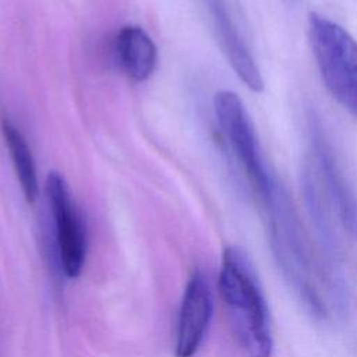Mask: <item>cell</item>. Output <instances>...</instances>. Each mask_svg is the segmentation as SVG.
Segmentation results:
<instances>
[{"label":"cell","instance_id":"5","mask_svg":"<svg viewBox=\"0 0 357 357\" xmlns=\"http://www.w3.org/2000/svg\"><path fill=\"white\" fill-rule=\"evenodd\" d=\"M213 297L204 273L195 272L183 293L176 328V357H194L209 331Z\"/></svg>","mask_w":357,"mask_h":357},{"label":"cell","instance_id":"4","mask_svg":"<svg viewBox=\"0 0 357 357\" xmlns=\"http://www.w3.org/2000/svg\"><path fill=\"white\" fill-rule=\"evenodd\" d=\"M45 188L53 219L60 266L67 278H78L85 265L88 248L84 218L63 174L49 172Z\"/></svg>","mask_w":357,"mask_h":357},{"label":"cell","instance_id":"1","mask_svg":"<svg viewBox=\"0 0 357 357\" xmlns=\"http://www.w3.org/2000/svg\"><path fill=\"white\" fill-rule=\"evenodd\" d=\"M219 293L244 356L271 357L273 337L268 307L248 259L236 247L223 251Z\"/></svg>","mask_w":357,"mask_h":357},{"label":"cell","instance_id":"6","mask_svg":"<svg viewBox=\"0 0 357 357\" xmlns=\"http://www.w3.org/2000/svg\"><path fill=\"white\" fill-rule=\"evenodd\" d=\"M208 7L215 25L220 46L236 71L237 77L254 92L264 89L261 71L244 43L236 24L233 22L225 3L222 0H208Z\"/></svg>","mask_w":357,"mask_h":357},{"label":"cell","instance_id":"2","mask_svg":"<svg viewBox=\"0 0 357 357\" xmlns=\"http://www.w3.org/2000/svg\"><path fill=\"white\" fill-rule=\"evenodd\" d=\"M308 42L331 96L357 121V40L337 22L311 13Z\"/></svg>","mask_w":357,"mask_h":357},{"label":"cell","instance_id":"3","mask_svg":"<svg viewBox=\"0 0 357 357\" xmlns=\"http://www.w3.org/2000/svg\"><path fill=\"white\" fill-rule=\"evenodd\" d=\"M213 109L222 132L258 202L272 199L282 190L265 160L254 123L243 100L236 92L219 91L213 98Z\"/></svg>","mask_w":357,"mask_h":357},{"label":"cell","instance_id":"8","mask_svg":"<svg viewBox=\"0 0 357 357\" xmlns=\"http://www.w3.org/2000/svg\"><path fill=\"white\" fill-rule=\"evenodd\" d=\"M1 132L21 191L25 199L29 204H33L38 197V176L29 144L20 128L6 117L1 119Z\"/></svg>","mask_w":357,"mask_h":357},{"label":"cell","instance_id":"7","mask_svg":"<svg viewBox=\"0 0 357 357\" xmlns=\"http://www.w3.org/2000/svg\"><path fill=\"white\" fill-rule=\"evenodd\" d=\"M114 53L123 73L135 82L146 81L156 68L158 47L141 26H123L116 35Z\"/></svg>","mask_w":357,"mask_h":357}]
</instances>
